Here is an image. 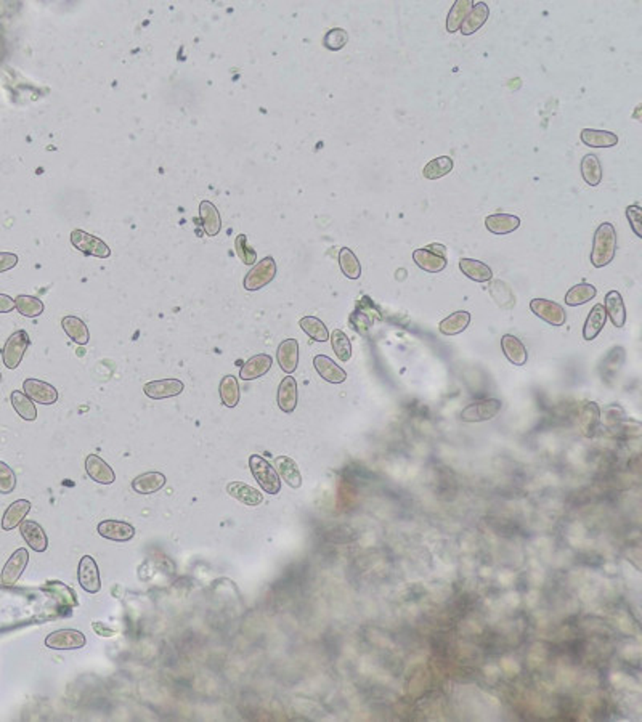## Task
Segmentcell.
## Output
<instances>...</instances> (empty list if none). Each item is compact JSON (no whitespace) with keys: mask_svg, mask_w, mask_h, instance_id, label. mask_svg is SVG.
<instances>
[{"mask_svg":"<svg viewBox=\"0 0 642 722\" xmlns=\"http://www.w3.org/2000/svg\"><path fill=\"white\" fill-rule=\"evenodd\" d=\"M183 382L179 379H161V381H151L145 384L144 392L146 397H150L151 400H166V398L177 397L183 392Z\"/></svg>","mask_w":642,"mask_h":722,"instance_id":"7c38bea8","label":"cell"},{"mask_svg":"<svg viewBox=\"0 0 642 722\" xmlns=\"http://www.w3.org/2000/svg\"><path fill=\"white\" fill-rule=\"evenodd\" d=\"M601 423V408L596 402H586L578 414V425L586 439H592Z\"/></svg>","mask_w":642,"mask_h":722,"instance_id":"ac0fdd59","label":"cell"},{"mask_svg":"<svg viewBox=\"0 0 642 722\" xmlns=\"http://www.w3.org/2000/svg\"><path fill=\"white\" fill-rule=\"evenodd\" d=\"M85 472L93 481L102 485H111L116 480V474L111 466L98 455H89L85 458Z\"/></svg>","mask_w":642,"mask_h":722,"instance_id":"9a60e30c","label":"cell"},{"mask_svg":"<svg viewBox=\"0 0 642 722\" xmlns=\"http://www.w3.org/2000/svg\"><path fill=\"white\" fill-rule=\"evenodd\" d=\"M277 360L279 368L286 374H293L299 364V342L295 339H286L278 346Z\"/></svg>","mask_w":642,"mask_h":722,"instance_id":"e0dca14e","label":"cell"},{"mask_svg":"<svg viewBox=\"0 0 642 722\" xmlns=\"http://www.w3.org/2000/svg\"><path fill=\"white\" fill-rule=\"evenodd\" d=\"M299 326L307 336L312 337L316 342L329 341V331L326 325L321 320L315 318V316H304V318L299 321Z\"/></svg>","mask_w":642,"mask_h":722,"instance_id":"60d3db41","label":"cell"},{"mask_svg":"<svg viewBox=\"0 0 642 722\" xmlns=\"http://www.w3.org/2000/svg\"><path fill=\"white\" fill-rule=\"evenodd\" d=\"M580 139L586 146L591 148H612L618 143L617 134L608 132V130L583 129L580 134Z\"/></svg>","mask_w":642,"mask_h":722,"instance_id":"836d02e7","label":"cell"},{"mask_svg":"<svg viewBox=\"0 0 642 722\" xmlns=\"http://www.w3.org/2000/svg\"><path fill=\"white\" fill-rule=\"evenodd\" d=\"M18 264V255L12 253H0V273L12 270Z\"/></svg>","mask_w":642,"mask_h":722,"instance_id":"f907efd6","label":"cell"},{"mask_svg":"<svg viewBox=\"0 0 642 722\" xmlns=\"http://www.w3.org/2000/svg\"><path fill=\"white\" fill-rule=\"evenodd\" d=\"M459 270L463 271V275H466L469 280L475 281V283H488L493 278L491 268L480 260L461 259Z\"/></svg>","mask_w":642,"mask_h":722,"instance_id":"1f68e13d","label":"cell"},{"mask_svg":"<svg viewBox=\"0 0 642 722\" xmlns=\"http://www.w3.org/2000/svg\"><path fill=\"white\" fill-rule=\"evenodd\" d=\"M597 289L589 283H580L575 284L573 288L568 289V292L565 294V304L568 307H578V305L588 304L589 300L596 297Z\"/></svg>","mask_w":642,"mask_h":722,"instance_id":"8d00e7d4","label":"cell"},{"mask_svg":"<svg viewBox=\"0 0 642 722\" xmlns=\"http://www.w3.org/2000/svg\"><path fill=\"white\" fill-rule=\"evenodd\" d=\"M339 267L349 280H358L361 276V265L356 255L349 248H342L339 250Z\"/></svg>","mask_w":642,"mask_h":722,"instance_id":"b9f144b4","label":"cell"},{"mask_svg":"<svg viewBox=\"0 0 642 722\" xmlns=\"http://www.w3.org/2000/svg\"><path fill=\"white\" fill-rule=\"evenodd\" d=\"M27 562H29V552H27V549L20 548L13 552L12 557L5 563L2 575H0V579H2L5 586L16 584V581L23 575Z\"/></svg>","mask_w":642,"mask_h":722,"instance_id":"8fae6325","label":"cell"},{"mask_svg":"<svg viewBox=\"0 0 642 722\" xmlns=\"http://www.w3.org/2000/svg\"><path fill=\"white\" fill-rule=\"evenodd\" d=\"M71 244L85 255L97 257V259H109L111 257V249H109L105 241L93 236V234L84 232V229H73L71 232Z\"/></svg>","mask_w":642,"mask_h":722,"instance_id":"277c9868","label":"cell"},{"mask_svg":"<svg viewBox=\"0 0 642 722\" xmlns=\"http://www.w3.org/2000/svg\"><path fill=\"white\" fill-rule=\"evenodd\" d=\"M235 250L238 259L243 262L244 265H254L257 260V253L248 244V236L244 233L238 234L235 238Z\"/></svg>","mask_w":642,"mask_h":722,"instance_id":"7dc6e473","label":"cell"},{"mask_svg":"<svg viewBox=\"0 0 642 722\" xmlns=\"http://www.w3.org/2000/svg\"><path fill=\"white\" fill-rule=\"evenodd\" d=\"M29 511H31V502L27 500H18V501L12 502V504L8 506V509L4 514L2 528L5 530V532H10V530L20 527V523L25 521V517L29 514Z\"/></svg>","mask_w":642,"mask_h":722,"instance_id":"4dcf8cb0","label":"cell"},{"mask_svg":"<svg viewBox=\"0 0 642 722\" xmlns=\"http://www.w3.org/2000/svg\"><path fill=\"white\" fill-rule=\"evenodd\" d=\"M314 366L321 379H325L329 384H342L347 379V373L326 355H316L314 358Z\"/></svg>","mask_w":642,"mask_h":722,"instance_id":"d6986e66","label":"cell"},{"mask_svg":"<svg viewBox=\"0 0 642 722\" xmlns=\"http://www.w3.org/2000/svg\"><path fill=\"white\" fill-rule=\"evenodd\" d=\"M488 16H490V8H488V5L485 2L474 3L468 16L464 18L463 24H461L459 31L463 32V36H472L487 23Z\"/></svg>","mask_w":642,"mask_h":722,"instance_id":"7402d4cb","label":"cell"},{"mask_svg":"<svg viewBox=\"0 0 642 722\" xmlns=\"http://www.w3.org/2000/svg\"><path fill=\"white\" fill-rule=\"evenodd\" d=\"M20 532L27 546L36 552H46L48 548L47 533L39 523L34 521H23L20 523Z\"/></svg>","mask_w":642,"mask_h":722,"instance_id":"2e32d148","label":"cell"},{"mask_svg":"<svg viewBox=\"0 0 642 722\" xmlns=\"http://www.w3.org/2000/svg\"><path fill=\"white\" fill-rule=\"evenodd\" d=\"M12 404H13L15 411L18 413L25 420H36L37 419L36 404L29 397L26 395L25 392H20V390L12 392Z\"/></svg>","mask_w":642,"mask_h":722,"instance_id":"ee69618b","label":"cell"},{"mask_svg":"<svg viewBox=\"0 0 642 722\" xmlns=\"http://www.w3.org/2000/svg\"><path fill=\"white\" fill-rule=\"evenodd\" d=\"M62 326H63V331L66 332V336H68L71 341L79 344V346H87L90 341V334H89V330H87V325L84 321H82L81 318H78V316H64V318L62 320Z\"/></svg>","mask_w":642,"mask_h":722,"instance_id":"e575fe53","label":"cell"},{"mask_svg":"<svg viewBox=\"0 0 642 722\" xmlns=\"http://www.w3.org/2000/svg\"><path fill=\"white\" fill-rule=\"evenodd\" d=\"M469 325H470V313L469 311L459 310V311H454V313L447 316L445 320H442L440 325H438V331H440L443 336H458L463 331L468 330Z\"/></svg>","mask_w":642,"mask_h":722,"instance_id":"d6a6232c","label":"cell"},{"mask_svg":"<svg viewBox=\"0 0 642 722\" xmlns=\"http://www.w3.org/2000/svg\"><path fill=\"white\" fill-rule=\"evenodd\" d=\"M273 364V358L267 353H259L256 357L249 358L246 363L241 366L239 369V377L243 381H254L259 379L263 374H267L270 371Z\"/></svg>","mask_w":642,"mask_h":722,"instance_id":"44dd1931","label":"cell"},{"mask_svg":"<svg viewBox=\"0 0 642 722\" xmlns=\"http://www.w3.org/2000/svg\"><path fill=\"white\" fill-rule=\"evenodd\" d=\"M87 644V639L81 631L76 629H62L48 634L46 645L53 650H76L82 649Z\"/></svg>","mask_w":642,"mask_h":722,"instance_id":"30bf717a","label":"cell"},{"mask_svg":"<svg viewBox=\"0 0 642 722\" xmlns=\"http://www.w3.org/2000/svg\"><path fill=\"white\" fill-rule=\"evenodd\" d=\"M249 469L254 479L257 480L260 488L268 495H278L281 490V479L278 472L265 458L259 455H252L249 458Z\"/></svg>","mask_w":642,"mask_h":722,"instance_id":"7a4b0ae2","label":"cell"},{"mask_svg":"<svg viewBox=\"0 0 642 722\" xmlns=\"http://www.w3.org/2000/svg\"><path fill=\"white\" fill-rule=\"evenodd\" d=\"M15 309L23 316H27V318H36V316H41L43 313L46 305H43L41 299L32 297V295H18L15 299Z\"/></svg>","mask_w":642,"mask_h":722,"instance_id":"7bdbcfd3","label":"cell"},{"mask_svg":"<svg viewBox=\"0 0 642 722\" xmlns=\"http://www.w3.org/2000/svg\"><path fill=\"white\" fill-rule=\"evenodd\" d=\"M413 260L421 270L427 273H440L447 268L445 248L442 244H429L424 249H416Z\"/></svg>","mask_w":642,"mask_h":722,"instance_id":"5b68a950","label":"cell"},{"mask_svg":"<svg viewBox=\"0 0 642 722\" xmlns=\"http://www.w3.org/2000/svg\"><path fill=\"white\" fill-rule=\"evenodd\" d=\"M277 271L278 267L275 259L268 255L265 259H262L257 262V264L252 265L251 271H248V275L244 276V288L248 289V291H259V289L265 288L267 284H270L275 280Z\"/></svg>","mask_w":642,"mask_h":722,"instance_id":"3957f363","label":"cell"},{"mask_svg":"<svg viewBox=\"0 0 642 722\" xmlns=\"http://www.w3.org/2000/svg\"><path fill=\"white\" fill-rule=\"evenodd\" d=\"M617 254V232L612 223L603 222L596 229L591 249V264L602 268L610 264Z\"/></svg>","mask_w":642,"mask_h":722,"instance_id":"6da1fadb","label":"cell"},{"mask_svg":"<svg viewBox=\"0 0 642 722\" xmlns=\"http://www.w3.org/2000/svg\"><path fill=\"white\" fill-rule=\"evenodd\" d=\"M501 347L503 352L506 355V358L511 361L515 366H524L529 360V352H526V347L524 342L520 341L519 337L512 334H506L501 337Z\"/></svg>","mask_w":642,"mask_h":722,"instance_id":"4316f807","label":"cell"},{"mask_svg":"<svg viewBox=\"0 0 642 722\" xmlns=\"http://www.w3.org/2000/svg\"><path fill=\"white\" fill-rule=\"evenodd\" d=\"M627 217L629 220V225L636 233V236L642 238V211L638 204L628 206L627 207Z\"/></svg>","mask_w":642,"mask_h":722,"instance_id":"681fc988","label":"cell"},{"mask_svg":"<svg viewBox=\"0 0 642 722\" xmlns=\"http://www.w3.org/2000/svg\"><path fill=\"white\" fill-rule=\"evenodd\" d=\"M166 485V475L161 472H146L132 480V490L139 495H153Z\"/></svg>","mask_w":642,"mask_h":722,"instance_id":"cb8c5ba5","label":"cell"},{"mask_svg":"<svg viewBox=\"0 0 642 722\" xmlns=\"http://www.w3.org/2000/svg\"><path fill=\"white\" fill-rule=\"evenodd\" d=\"M15 309V299L7 294H0V313H8Z\"/></svg>","mask_w":642,"mask_h":722,"instance_id":"816d5d0a","label":"cell"},{"mask_svg":"<svg viewBox=\"0 0 642 722\" xmlns=\"http://www.w3.org/2000/svg\"><path fill=\"white\" fill-rule=\"evenodd\" d=\"M78 579L81 588L89 594H97L100 593L102 589V579H100V570H98V565L93 557L84 555L79 562L78 568Z\"/></svg>","mask_w":642,"mask_h":722,"instance_id":"9c48e42d","label":"cell"},{"mask_svg":"<svg viewBox=\"0 0 642 722\" xmlns=\"http://www.w3.org/2000/svg\"><path fill=\"white\" fill-rule=\"evenodd\" d=\"M453 160L449 156H438L435 160L429 161L422 169V175L427 180H438L445 177L449 172L453 171Z\"/></svg>","mask_w":642,"mask_h":722,"instance_id":"f35d334b","label":"cell"},{"mask_svg":"<svg viewBox=\"0 0 642 722\" xmlns=\"http://www.w3.org/2000/svg\"><path fill=\"white\" fill-rule=\"evenodd\" d=\"M200 218H201L202 228H204V233L207 234V236H217V234L221 233V228H222L221 214H218V209L212 204L211 201H201Z\"/></svg>","mask_w":642,"mask_h":722,"instance_id":"83f0119b","label":"cell"},{"mask_svg":"<svg viewBox=\"0 0 642 722\" xmlns=\"http://www.w3.org/2000/svg\"><path fill=\"white\" fill-rule=\"evenodd\" d=\"M503 403L498 398H485V400L475 402L468 404L461 413V419L468 424L474 423H485V420H490L498 416L501 411Z\"/></svg>","mask_w":642,"mask_h":722,"instance_id":"8992f818","label":"cell"},{"mask_svg":"<svg viewBox=\"0 0 642 722\" xmlns=\"http://www.w3.org/2000/svg\"><path fill=\"white\" fill-rule=\"evenodd\" d=\"M98 535L102 538L116 541V543H125L135 536V528L127 522L119 521H103L98 523Z\"/></svg>","mask_w":642,"mask_h":722,"instance_id":"5bb4252c","label":"cell"},{"mask_svg":"<svg viewBox=\"0 0 642 722\" xmlns=\"http://www.w3.org/2000/svg\"><path fill=\"white\" fill-rule=\"evenodd\" d=\"M349 42V34L347 31L342 29V27H333L325 34V39H323V45H325L329 52H339L347 45Z\"/></svg>","mask_w":642,"mask_h":722,"instance_id":"bcb514c9","label":"cell"},{"mask_svg":"<svg viewBox=\"0 0 642 722\" xmlns=\"http://www.w3.org/2000/svg\"><path fill=\"white\" fill-rule=\"evenodd\" d=\"M275 470L293 490H299L302 486V475L294 459L288 456H278L275 459Z\"/></svg>","mask_w":642,"mask_h":722,"instance_id":"484cf974","label":"cell"},{"mask_svg":"<svg viewBox=\"0 0 642 722\" xmlns=\"http://www.w3.org/2000/svg\"><path fill=\"white\" fill-rule=\"evenodd\" d=\"M485 227L493 234H509L520 227V218L511 214H493L485 218Z\"/></svg>","mask_w":642,"mask_h":722,"instance_id":"f546056e","label":"cell"},{"mask_svg":"<svg viewBox=\"0 0 642 722\" xmlns=\"http://www.w3.org/2000/svg\"><path fill=\"white\" fill-rule=\"evenodd\" d=\"M580 169H581V175H583V180L586 183L589 185V187H597L602 182V177H603V171H602V164L599 161V157H597L596 155H586L583 156V160H581V164H580Z\"/></svg>","mask_w":642,"mask_h":722,"instance_id":"d590c367","label":"cell"},{"mask_svg":"<svg viewBox=\"0 0 642 722\" xmlns=\"http://www.w3.org/2000/svg\"><path fill=\"white\" fill-rule=\"evenodd\" d=\"M603 309H606V315L610 318L615 327H623L624 323H627V309H624V302L622 294L618 291H610L606 295V302L602 304Z\"/></svg>","mask_w":642,"mask_h":722,"instance_id":"d4e9b609","label":"cell"},{"mask_svg":"<svg viewBox=\"0 0 642 722\" xmlns=\"http://www.w3.org/2000/svg\"><path fill=\"white\" fill-rule=\"evenodd\" d=\"M92 626H93V629H95V632L100 634V636H103V637H111V636H114V634H116V631H114V629L105 626V625H103V623H93Z\"/></svg>","mask_w":642,"mask_h":722,"instance_id":"f5cc1de1","label":"cell"},{"mask_svg":"<svg viewBox=\"0 0 642 722\" xmlns=\"http://www.w3.org/2000/svg\"><path fill=\"white\" fill-rule=\"evenodd\" d=\"M16 486V475L13 469L0 461V493L2 495H10L15 490Z\"/></svg>","mask_w":642,"mask_h":722,"instance_id":"c3c4849f","label":"cell"},{"mask_svg":"<svg viewBox=\"0 0 642 722\" xmlns=\"http://www.w3.org/2000/svg\"><path fill=\"white\" fill-rule=\"evenodd\" d=\"M25 393L32 402L41 404H53L58 400V390L48 382L39 379H26L23 382Z\"/></svg>","mask_w":642,"mask_h":722,"instance_id":"4fadbf2b","label":"cell"},{"mask_svg":"<svg viewBox=\"0 0 642 722\" xmlns=\"http://www.w3.org/2000/svg\"><path fill=\"white\" fill-rule=\"evenodd\" d=\"M298 382L293 376L288 374L278 387V408L286 414L294 413L295 406H298Z\"/></svg>","mask_w":642,"mask_h":722,"instance_id":"ffe728a7","label":"cell"},{"mask_svg":"<svg viewBox=\"0 0 642 722\" xmlns=\"http://www.w3.org/2000/svg\"><path fill=\"white\" fill-rule=\"evenodd\" d=\"M530 310L533 311L538 318L551 326H564L567 323V313H565L564 307L554 302V300L540 297L533 299L530 302Z\"/></svg>","mask_w":642,"mask_h":722,"instance_id":"ba28073f","label":"cell"},{"mask_svg":"<svg viewBox=\"0 0 642 722\" xmlns=\"http://www.w3.org/2000/svg\"><path fill=\"white\" fill-rule=\"evenodd\" d=\"M29 344H31L29 334H27L25 330L13 332V334L8 337V341L5 342V347L2 352L4 364L7 366L8 369L18 368L21 360H23V357H25L27 347H29Z\"/></svg>","mask_w":642,"mask_h":722,"instance_id":"52a82bcc","label":"cell"},{"mask_svg":"<svg viewBox=\"0 0 642 722\" xmlns=\"http://www.w3.org/2000/svg\"><path fill=\"white\" fill-rule=\"evenodd\" d=\"M607 323V315L606 309H603L602 304H596L594 307L591 309L588 318L585 321L583 326V337L585 341H594V339L601 334Z\"/></svg>","mask_w":642,"mask_h":722,"instance_id":"f1b7e54d","label":"cell"},{"mask_svg":"<svg viewBox=\"0 0 642 722\" xmlns=\"http://www.w3.org/2000/svg\"><path fill=\"white\" fill-rule=\"evenodd\" d=\"M329 341H331L333 350H334V353H336V357L339 358V361L347 363V361L352 358V344H350V339L347 337V334H345L344 331L334 330L331 334H329Z\"/></svg>","mask_w":642,"mask_h":722,"instance_id":"f6af8a7d","label":"cell"},{"mask_svg":"<svg viewBox=\"0 0 642 722\" xmlns=\"http://www.w3.org/2000/svg\"><path fill=\"white\" fill-rule=\"evenodd\" d=\"M472 5H474L472 0H456V2L453 3V7L449 8V13L447 18V31L448 32H452L453 34V32L459 31V27H461V24H463L464 18L470 12Z\"/></svg>","mask_w":642,"mask_h":722,"instance_id":"ab89813d","label":"cell"},{"mask_svg":"<svg viewBox=\"0 0 642 722\" xmlns=\"http://www.w3.org/2000/svg\"><path fill=\"white\" fill-rule=\"evenodd\" d=\"M227 493L246 506L256 507L263 502V495L244 481H232L227 485Z\"/></svg>","mask_w":642,"mask_h":722,"instance_id":"603a6c76","label":"cell"},{"mask_svg":"<svg viewBox=\"0 0 642 722\" xmlns=\"http://www.w3.org/2000/svg\"><path fill=\"white\" fill-rule=\"evenodd\" d=\"M218 393H221V400L227 408H235L238 406L239 403V382L235 376L227 374L221 381V385H218Z\"/></svg>","mask_w":642,"mask_h":722,"instance_id":"74e56055","label":"cell"}]
</instances>
